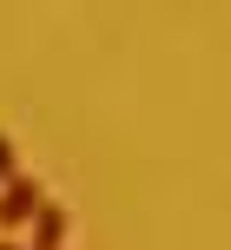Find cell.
<instances>
[{
	"label": "cell",
	"instance_id": "cell-4",
	"mask_svg": "<svg viewBox=\"0 0 231 250\" xmlns=\"http://www.w3.org/2000/svg\"><path fill=\"white\" fill-rule=\"evenodd\" d=\"M0 250H26V244H13V237H0Z\"/></svg>",
	"mask_w": 231,
	"mask_h": 250
},
{
	"label": "cell",
	"instance_id": "cell-1",
	"mask_svg": "<svg viewBox=\"0 0 231 250\" xmlns=\"http://www.w3.org/2000/svg\"><path fill=\"white\" fill-rule=\"evenodd\" d=\"M33 211H40V185L13 171L7 191H0V230H7V237H13V230H26V224H33Z\"/></svg>",
	"mask_w": 231,
	"mask_h": 250
},
{
	"label": "cell",
	"instance_id": "cell-2",
	"mask_svg": "<svg viewBox=\"0 0 231 250\" xmlns=\"http://www.w3.org/2000/svg\"><path fill=\"white\" fill-rule=\"evenodd\" d=\"M26 230H33V237H26V250H60V244H66V211L40 198V211H33V224H26Z\"/></svg>",
	"mask_w": 231,
	"mask_h": 250
},
{
	"label": "cell",
	"instance_id": "cell-3",
	"mask_svg": "<svg viewBox=\"0 0 231 250\" xmlns=\"http://www.w3.org/2000/svg\"><path fill=\"white\" fill-rule=\"evenodd\" d=\"M13 171H20V165H13V145H7V138H0V185H7Z\"/></svg>",
	"mask_w": 231,
	"mask_h": 250
}]
</instances>
